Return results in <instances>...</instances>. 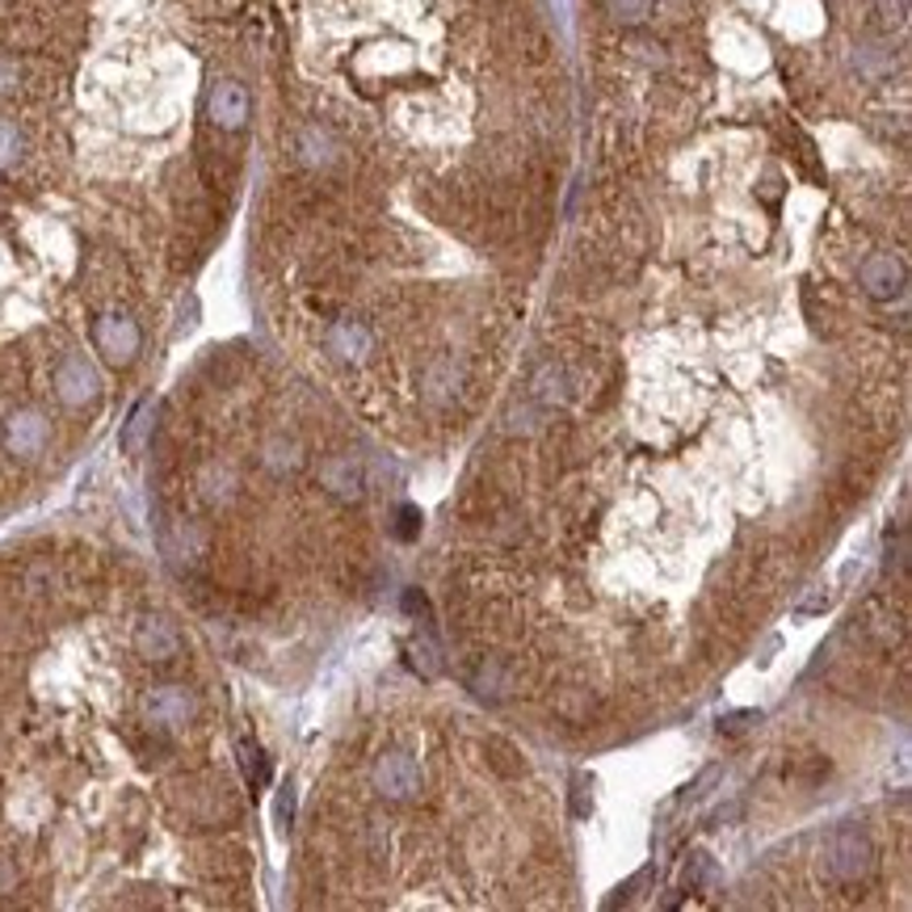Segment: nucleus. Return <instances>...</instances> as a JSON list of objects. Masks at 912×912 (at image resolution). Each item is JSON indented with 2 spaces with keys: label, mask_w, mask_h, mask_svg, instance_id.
Masks as SVG:
<instances>
[{
  "label": "nucleus",
  "mask_w": 912,
  "mask_h": 912,
  "mask_svg": "<svg viewBox=\"0 0 912 912\" xmlns=\"http://www.w3.org/2000/svg\"><path fill=\"white\" fill-rule=\"evenodd\" d=\"M135 647H139L143 660L164 665V660H173V656L182 652V631H177L164 615H143L139 618V627H135Z\"/></svg>",
  "instance_id": "423d86ee"
},
{
  "label": "nucleus",
  "mask_w": 912,
  "mask_h": 912,
  "mask_svg": "<svg viewBox=\"0 0 912 912\" xmlns=\"http://www.w3.org/2000/svg\"><path fill=\"white\" fill-rule=\"evenodd\" d=\"M13 81H17V63H4V59H0V93H4Z\"/></svg>",
  "instance_id": "cd10ccee"
},
{
  "label": "nucleus",
  "mask_w": 912,
  "mask_h": 912,
  "mask_svg": "<svg viewBox=\"0 0 912 912\" xmlns=\"http://www.w3.org/2000/svg\"><path fill=\"white\" fill-rule=\"evenodd\" d=\"M236 752H241L244 779L253 782L257 791H261V786H269V761H266V752L257 749L253 740H241V745H236Z\"/></svg>",
  "instance_id": "ddd939ff"
},
{
  "label": "nucleus",
  "mask_w": 912,
  "mask_h": 912,
  "mask_svg": "<svg viewBox=\"0 0 912 912\" xmlns=\"http://www.w3.org/2000/svg\"><path fill=\"white\" fill-rule=\"evenodd\" d=\"M248 109H253V97L241 81H219L207 97V118L215 122L219 131H241L248 122Z\"/></svg>",
  "instance_id": "1a4fd4ad"
},
{
  "label": "nucleus",
  "mask_w": 912,
  "mask_h": 912,
  "mask_svg": "<svg viewBox=\"0 0 912 912\" xmlns=\"http://www.w3.org/2000/svg\"><path fill=\"white\" fill-rule=\"evenodd\" d=\"M686 887L690 891H715L720 887V866L711 854H694L690 866H686Z\"/></svg>",
  "instance_id": "f8f14e48"
},
{
  "label": "nucleus",
  "mask_w": 912,
  "mask_h": 912,
  "mask_svg": "<svg viewBox=\"0 0 912 912\" xmlns=\"http://www.w3.org/2000/svg\"><path fill=\"white\" fill-rule=\"evenodd\" d=\"M752 720H761V715L757 711H736V715H727L724 724H720V732H745Z\"/></svg>",
  "instance_id": "393cba45"
},
{
  "label": "nucleus",
  "mask_w": 912,
  "mask_h": 912,
  "mask_svg": "<svg viewBox=\"0 0 912 912\" xmlns=\"http://www.w3.org/2000/svg\"><path fill=\"white\" fill-rule=\"evenodd\" d=\"M404 610H408V615H430V601H425V593H421V589L404 593Z\"/></svg>",
  "instance_id": "bb28decb"
},
{
  "label": "nucleus",
  "mask_w": 912,
  "mask_h": 912,
  "mask_svg": "<svg viewBox=\"0 0 912 912\" xmlns=\"http://www.w3.org/2000/svg\"><path fill=\"white\" fill-rule=\"evenodd\" d=\"M328 135H320V131H307L303 135V161H312V164H320V161H328Z\"/></svg>",
  "instance_id": "aec40b11"
},
{
  "label": "nucleus",
  "mask_w": 912,
  "mask_h": 912,
  "mask_svg": "<svg viewBox=\"0 0 912 912\" xmlns=\"http://www.w3.org/2000/svg\"><path fill=\"white\" fill-rule=\"evenodd\" d=\"M421 765L408 757V752H387L383 761L375 765V786L378 795L387 799H412L421 791Z\"/></svg>",
  "instance_id": "6e6552de"
},
{
  "label": "nucleus",
  "mask_w": 912,
  "mask_h": 912,
  "mask_svg": "<svg viewBox=\"0 0 912 912\" xmlns=\"http://www.w3.org/2000/svg\"><path fill=\"white\" fill-rule=\"evenodd\" d=\"M589 811H593V795L585 791V782H576V786H572V816L585 820Z\"/></svg>",
  "instance_id": "5701e85b"
},
{
  "label": "nucleus",
  "mask_w": 912,
  "mask_h": 912,
  "mask_svg": "<svg viewBox=\"0 0 912 912\" xmlns=\"http://www.w3.org/2000/svg\"><path fill=\"white\" fill-rule=\"evenodd\" d=\"M148 430H152V404L143 400L131 412V425H127V433H122V446H127V455H139V451H143V437H148Z\"/></svg>",
  "instance_id": "dca6fc26"
},
{
  "label": "nucleus",
  "mask_w": 912,
  "mask_h": 912,
  "mask_svg": "<svg viewBox=\"0 0 912 912\" xmlns=\"http://www.w3.org/2000/svg\"><path fill=\"white\" fill-rule=\"evenodd\" d=\"M55 391H59V400L68 404V408H84L89 400H97L102 378H97V371L84 362L81 353H72V358H63L59 371H55Z\"/></svg>",
  "instance_id": "39448f33"
},
{
  "label": "nucleus",
  "mask_w": 912,
  "mask_h": 912,
  "mask_svg": "<svg viewBox=\"0 0 912 912\" xmlns=\"http://www.w3.org/2000/svg\"><path fill=\"white\" fill-rule=\"evenodd\" d=\"M266 467H273V471H295L299 467V446L295 442H269L266 446Z\"/></svg>",
  "instance_id": "a211bd4d"
},
{
  "label": "nucleus",
  "mask_w": 912,
  "mask_h": 912,
  "mask_svg": "<svg viewBox=\"0 0 912 912\" xmlns=\"http://www.w3.org/2000/svg\"><path fill=\"white\" fill-rule=\"evenodd\" d=\"M328 349L346 362H362L371 349H375V337L362 320H337L328 328Z\"/></svg>",
  "instance_id": "9b49d317"
},
{
  "label": "nucleus",
  "mask_w": 912,
  "mask_h": 912,
  "mask_svg": "<svg viewBox=\"0 0 912 912\" xmlns=\"http://www.w3.org/2000/svg\"><path fill=\"white\" fill-rule=\"evenodd\" d=\"M408 660H412V669L421 673L425 681H433V677L442 673V656H437V644H433V640H412V644H408Z\"/></svg>",
  "instance_id": "4468645a"
},
{
  "label": "nucleus",
  "mask_w": 912,
  "mask_h": 912,
  "mask_svg": "<svg viewBox=\"0 0 912 912\" xmlns=\"http://www.w3.org/2000/svg\"><path fill=\"white\" fill-rule=\"evenodd\" d=\"M396 517H400L396 535H400L404 542H412V538L421 535V510H417V505H400V513H396Z\"/></svg>",
  "instance_id": "412c9836"
},
{
  "label": "nucleus",
  "mask_w": 912,
  "mask_h": 912,
  "mask_svg": "<svg viewBox=\"0 0 912 912\" xmlns=\"http://www.w3.org/2000/svg\"><path fill=\"white\" fill-rule=\"evenodd\" d=\"M606 4H610L615 22H622V26H640L652 13V0H606Z\"/></svg>",
  "instance_id": "f3484780"
},
{
  "label": "nucleus",
  "mask_w": 912,
  "mask_h": 912,
  "mask_svg": "<svg viewBox=\"0 0 912 912\" xmlns=\"http://www.w3.org/2000/svg\"><path fill=\"white\" fill-rule=\"evenodd\" d=\"M47 437H51V425H47V417L34 412V408H22V412H13V417L4 421V451H9V455L34 458L43 446H47Z\"/></svg>",
  "instance_id": "0eeeda50"
},
{
  "label": "nucleus",
  "mask_w": 912,
  "mask_h": 912,
  "mask_svg": "<svg viewBox=\"0 0 912 912\" xmlns=\"http://www.w3.org/2000/svg\"><path fill=\"white\" fill-rule=\"evenodd\" d=\"M320 483L332 492V496H341V501H358V496H362V467H358V458L353 455L324 458Z\"/></svg>",
  "instance_id": "9d476101"
},
{
  "label": "nucleus",
  "mask_w": 912,
  "mask_h": 912,
  "mask_svg": "<svg viewBox=\"0 0 912 912\" xmlns=\"http://www.w3.org/2000/svg\"><path fill=\"white\" fill-rule=\"evenodd\" d=\"M17 156H22V135H17L13 122H4V118H0V168H9Z\"/></svg>",
  "instance_id": "6ab92c4d"
},
{
  "label": "nucleus",
  "mask_w": 912,
  "mask_h": 912,
  "mask_svg": "<svg viewBox=\"0 0 912 912\" xmlns=\"http://www.w3.org/2000/svg\"><path fill=\"white\" fill-rule=\"evenodd\" d=\"M829 610V593L825 589H816L807 601H799V615H825Z\"/></svg>",
  "instance_id": "a878e982"
},
{
  "label": "nucleus",
  "mask_w": 912,
  "mask_h": 912,
  "mask_svg": "<svg viewBox=\"0 0 912 912\" xmlns=\"http://www.w3.org/2000/svg\"><path fill=\"white\" fill-rule=\"evenodd\" d=\"M139 711H143V724L148 727L173 732V727H186L198 715V698L189 694L186 686H156V690L143 694Z\"/></svg>",
  "instance_id": "f03ea898"
},
{
  "label": "nucleus",
  "mask_w": 912,
  "mask_h": 912,
  "mask_svg": "<svg viewBox=\"0 0 912 912\" xmlns=\"http://www.w3.org/2000/svg\"><path fill=\"white\" fill-rule=\"evenodd\" d=\"M904 17H909V0H879V22L887 30L904 26Z\"/></svg>",
  "instance_id": "4be33fe9"
},
{
  "label": "nucleus",
  "mask_w": 912,
  "mask_h": 912,
  "mask_svg": "<svg viewBox=\"0 0 912 912\" xmlns=\"http://www.w3.org/2000/svg\"><path fill=\"white\" fill-rule=\"evenodd\" d=\"M535 396L542 404H560L564 400V371L556 362H547L542 371L535 375Z\"/></svg>",
  "instance_id": "2eb2a0df"
},
{
  "label": "nucleus",
  "mask_w": 912,
  "mask_h": 912,
  "mask_svg": "<svg viewBox=\"0 0 912 912\" xmlns=\"http://www.w3.org/2000/svg\"><path fill=\"white\" fill-rule=\"evenodd\" d=\"M825 866L837 884L854 887L862 884L870 870H875V850H870V837L858 825H841L829 837V850H825Z\"/></svg>",
  "instance_id": "f257e3e1"
},
{
  "label": "nucleus",
  "mask_w": 912,
  "mask_h": 912,
  "mask_svg": "<svg viewBox=\"0 0 912 912\" xmlns=\"http://www.w3.org/2000/svg\"><path fill=\"white\" fill-rule=\"evenodd\" d=\"M858 282L870 299H900L909 287V269L896 253H870L858 266Z\"/></svg>",
  "instance_id": "20e7f679"
},
{
  "label": "nucleus",
  "mask_w": 912,
  "mask_h": 912,
  "mask_svg": "<svg viewBox=\"0 0 912 912\" xmlns=\"http://www.w3.org/2000/svg\"><path fill=\"white\" fill-rule=\"evenodd\" d=\"M93 341H97V349H102V358H106L109 366H131L139 346H143L139 324H135L131 316H122V312L102 316L97 328H93Z\"/></svg>",
  "instance_id": "7ed1b4c3"
},
{
  "label": "nucleus",
  "mask_w": 912,
  "mask_h": 912,
  "mask_svg": "<svg viewBox=\"0 0 912 912\" xmlns=\"http://www.w3.org/2000/svg\"><path fill=\"white\" fill-rule=\"evenodd\" d=\"M291 811H295V791L287 786V791L278 795V825H282V829H291Z\"/></svg>",
  "instance_id": "b1692460"
}]
</instances>
